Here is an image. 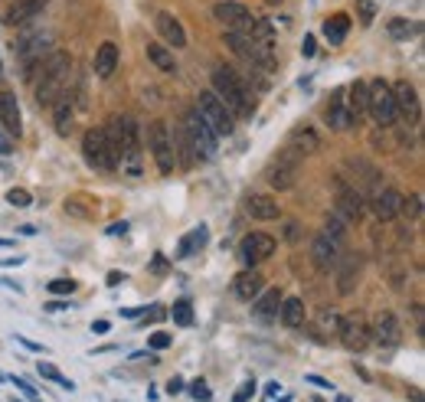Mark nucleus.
Segmentation results:
<instances>
[{"mask_svg": "<svg viewBox=\"0 0 425 402\" xmlns=\"http://www.w3.org/2000/svg\"><path fill=\"white\" fill-rule=\"evenodd\" d=\"M33 95H36V105L40 108H53L56 102L69 92V82H72V56L63 53V49H49V56L42 59L40 72L33 79Z\"/></svg>", "mask_w": 425, "mask_h": 402, "instance_id": "f257e3e1", "label": "nucleus"}, {"mask_svg": "<svg viewBox=\"0 0 425 402\" xmlns=\"http://www.w3.org/2000/svg\"><path fill=\"white\" fill-rule=\"evenodd\" d=\"M105 138L111 144V151H115L118 163L125 167L128 174H141V128L134 124L131 115H115V118L108 121L105 128Z\"/></svg>", "mask_w": 425, "mask_h": 402, "instance_id": "f03ea898", "label": "nucleus"}, {"mask_svg": "<svg viewBox=\"0 0 425 402\" xmlns=\"http://www.w3.org/2000/svg\"><path fill=\"white\" fill-rule=\"evenodd\" d=\"M212 95L223 102L226 108L233 111V118H252V95L245 92V79L235 72V69H229V65H216L212 69Z\"/></svg>", "mask_w": 425, "mask_h": 402, "instance_id": "7ed1b4c3", "label": "nucleus"}, {"mask_svg": "<svg viewBox=\"0 0 425 402\" xmlns=\"http://www.w3.org/2000/svg\"><path fill=\"white\" fill-rule=\"evenodd\" d=\"M366 115H370L380 128H393L396 124V102H393V88L386 79H370L366 82Z\"/></svg>", "mask_w": 425, "mask_h": 402, "instance_id": "20e7f679", "label": "nucleus"}, {"mask_svg": "<svg viewBox=\"0 0 425 402\" xmlns=\"http://www.w3.org/2000/svg\"><path fill=\"white\" fill-rule=\"evenodd\" d=\"M183 134H187V141L193 144V151H196V157L200 161H212L216 154H219V138L212 134V128L203 121V115L196 108H190L187 115H183Z\"/></svg>", "mask_w": 425, "mask_h": 402, "instance_id": "39448f33", "label": "nucleus"}, {"mask_svg": "<svg viewBox=\"0 0 425 402\" xmlns=\"http://www.w3.org/2000/svg\"><path fill=\"white\" fill-rule=\"evenodd\" d=\"M82 154H85V163L88 167H95L102 174H111L118 170V157L111 151V144L105 138V128H88L82 138Z\"/></svg>", "mask_w": 425, "mask_h": 402, "instance_id": "423d86ee", "label": "nucleus"}, {"mask_svg": "<svg viewBox=\"0 0 425 402\" xmlns=\"http://www.w3.org/2000/svg\"><path fill=\"white\" fill-rule=\"evenodd\" d=\"M53 49V40H49V33H33V36H23L20 46H17V59H20V72L26 76V82L36 79L40 72L42 59L49 56Z\"/></svg>", "mask_w": 425, "mask_h": 402, "instance_id": "0eeeda50", "label": "nucleus"}, {"mask_svg": "<svg viewBox=\"0 0 425 402\" xmlns=\"http://www.w3.org/2000/svg\"><path fill=\"white\" fill-rule=\"evenodd\" d=\"M196 111L203 115V121H206V124L212 128V134H216V138H229V134L235 131L233 111L226 108V105H223V102H219L216 95H212L210 88L196 95Z\"/></svg>", "mask_w": 425, "mask_h": 402, "instance_id": "6e6552de", "label": "nucleus"}, {"mask_svg": "<svg viewBox=\"0 0 425 402\" xmlns=\"http://www.w3.org/2000/svg\"><path fill=\"white\" fill-rule=\"evenodd\" d=\"M148 151L157 163V170L164 177L173 174V167H177V157H173V141H170V128L167 121H150L148 124Z\"/></svg>", "mask_w": 425, "mask_h": 402, "instance_id": "1a4fd4ad", "label": "nucleus"}, {"mask_svg": "<svg viewBox=\"0 0 425 402\" xmlns=\"http://www.w3.org/2000/svg\"><path fill=\"white\" fill-rule=\"evenodd\" d=\"M298 174H301V157H298V154H291L285 147L275 161L268 163L265 180H268V186H272V190H291V186L298 184Z\"/></svg>", "mask_w": 425, "mask_h": 402, "instance_id": "9d476101", "label": "nucleus"}, {"mask_svg": "<svg viewBox=\"0 0 425 402\" xmlns=\"http://www.w3.org/2000/svg\"><path fill=\"white\" fill-rule=\"evenodd\" d=\"M337 337L343 340V347L347 350H366L370 347V324H366V317L360 311H350V314L340 317V327H337Z\"/></svg>", "mask_w": 425, "mask_h": 402, "instance_id": "9b49d317", "label": "nucleus"}, {"mask_svg": "<svg viewBox=\"0 0 425 402\" xmlns=\"http://www.w3.org/2000/svg\"><path fill=\"white\" fill-rule=\"evenodd\" d=\"M275 236H268V232H249L239 246V262H242L245 268H255L258 262H265L275 255Z\"/></svg>", "mask_w": 425, "mask_h": 402, "instance_id": "f8f14e48", "label": "nucleus"}, {"mask_svg": "<svg viewBox=\"0 0 425 402\" xmlns=\"http://www.w3.org/2000/svg\"><path fill=\"white\" fill-rule=\"evenodd\" d=\"M212 17L223 23V26H229V33H249V26L255 23L252 10L242 7L239 0H223V3H216V7H212Z\"/></svg>", "mask_w": 425, "mask_h": 402, "instance_id": "ddd939ff", "label": "nucleus"}, {"mask_svg": "<svg viewBox=\"0 0 425 402\" xmlns=\"http://www.w3.org/2000/svg\"><path fill=\"white\" fill-rule=\"evenodd\" d=\"M334 213L347 223L363 216V193L347 180H337V186H334Z\"/></svg>", "mask_w": 425, "mask_h": 402, "instance_id": "4468645a", "label": "nucleus"}, {"mask_svg": "<svg viewBox=\"0 0 425 402\" xmlns=\"http://www.w3.org/2000/svg\"><path fill=\"white\" fill-rule=\"evenodd\" d=\"M340 236H330L327 229H324V232H318V236H314V242H311V259H314V265H318V268H324V272H327V268H334V265H337L340 262Z\"/></svg>", "mask_w": 425, "mask_h": 402, "instance_id": "2eb2a0df", "label": "nucleus"}, {"mask_svg": "<svg viewBox=\"0 0 425 402\" xmlns=\"http://www.w3.org/2000/svg\"><path fill=\"white\" fill-rule=\"evenodd\" d=\"M393 102H396V115L399 118H405L409 124H415L419 121V92H415L412 82H405V79H399V82H393Z\"/></svg>", "mask_w": 425, "mask_h": 402, "instance_id": "dca6fc26", "label": "nucleus"}, {"mask_svg": "<svg viewBox=\"0 0 425 402\" xmlns=\"http://www.w3.org/2000/svg\"><path fill=\"white\" fill-rule=\"evenodd\" d=\"M399 337H403L399 317H396L393 311H380V314H376V321H373V327H370V340H376L380 347H396V344H399Z\"/></svg>", "mask_w": 425, "mask_h": 402, "instance_id": "f3484780", "label": "nucleus"}, {"mask_svg": "<svg viewBox=\"0 0 425 402\" xmlns=\"http://www.w3.org/2000/svg\"><path fill=\"white\" fill-rule=\"evenodd\" d=\"M0 128L7 131L10 138H20L23 131V118H20V105H17V95L0 88Z\"/></svg>", "mask_w": 425, "mask_h": 402, "instance_id": "a211bd4d", "label": "nucleus"}, {"mask_svg": "<svg viewBox=\"0 0 425 402\" xmlns=\"http://www.w3.org/2000/svg\"><path fill=\"white\" fill-rule=\"evenodd\" d=\"M154 26H157L160 40H164V46H170V49H183L187 46V33H183L180 20L173 17V13L160 10L157 17H154Z\"/></svg>", "mask_w": 425, "mask_h": 402, "instance_id": "6ab92c4d", "label": "nucleus"}, {"mask_svg": "<svg viewBox=\"0 0 425 402\" xmlns=\"http://www.w3.org/2000/svg\"><path fill=\"white\" fill-rule=\"evenodd\" d=\"M399 209H403V193L393 190V186H386V190H380V193L373 196V216L380 219V223L399 219Z\"/></svg>", "mask_w": 425, "mask_h": 402, "instance_id": "aec40b11", "label": "nucleus"}, {"mask_svg": "<svg viewBox=\"0 0 425 402\" xmlns=\"http://www.w3.org/2000/svg\"><path fill=\"white\" fill-rule=\"evenodd\" d=\"M281 288H262V291L252 298V311L258 321H275L278 317V307H281Z\"/></svg>", "mask_w": 425, "mask_h": 402, "instance_id": "412c9836", "label": "nucleus"}, {"mask_svg": "<svg viewBox=\"0 0 425 402\" xmlns=\"http://www.w3.org/2000/svg\"><path fill=\"white\" fill-rule=\"evenodd\" d=\"M343 102H347L353 124H360L363 115H366V79H357V82H350L343 88Z\"/></svg>", "mask_w": 425, "mask_h": 402, "instance_id": "4be33fe9", "label": "nucleus"}, {"mask_svg": "<svg viewBox=\"0 0 425 402\" xmlns=\"http://www.w3.org/2000/svg\"><path fill=\"white\" fill-rule=\"evenodd\" d=\"M262 288H265V278L255 272V268H245V272H239L233 278V294L239 298V301H252Z\"/></svg>", "mask_w": 425, "mask_h": 402, "instance_id": "5701e85b", "label": "nucleus"}, {"mask_svg": "<svg viewBox=\"0 0 425 402\" xmlns=\"http://www.w3.org/2000/svg\"><path fill=\"white\" fill-rule=\"evenodd\" d=\"M118 69V46L115 43H102L92 56V72L95 79H111Z\"/></svg>", "mask_w": 425, "mask_h": 402, "instance_id": "b1692460", "label": "nucleus"}, {"mask_svg": "<svg viewBox=\"0 0 425 402\" xmlns=\"http://www.w3.org/2000/svg\"><path fill=\"white\" fill-rule=\"evenodd\" d=\"M318 147H320V138H318V131H311V128H295L291 138H288V151L298 154V157H311Z\"/></svg>", "mask_w": 425, "mask_h": 402, "instance_id": "393cba45", "label": "nucleus"}, {"mask_svg": "<svg viewBox=\"0 0 425 402\" xmlns=\"http://www.w3.org/2000/svg\"><path fill=\"white\" fill-rule=\"evenodd\" d=\"M42 10H46V0H17L7 13V26H26Z\"/></svg>", "mask_w": 425, "mask_h": 402, "instance_id": "a878e982", "label": "nucleus"}, {"mask_svg": "<svg viewBox=\"0 0 425 402\" xmlns=\"http://www.w3.org/2000/svg\"><path fill=\"white\" fill-rule=\"evenodd\" d=\"M245 213H249L252 219L268 223V219H278V203L268 193H252L249 200H245Z\"/></svg>", "mask_w": 425, "mask_h": 402, "instance_id": "bb28decb", "label": "nucleus"}, {"mask_svg": "<svg viewBox=\"0 0 425 402\" xmlns=\"http://www.w3.org/2000/svg\"><path fill=\"white\" fill-rule=\"evenodd\" d=\"M324 118H327L330 128H337V131L353 128V118H350V111H347V102H343V88L334 92V102H330V108L324 111Z\"/></svg>", "mask_w": 425, "mask_h": 402, "instance_id": "cd10ccee", "label": "nucleus"}, {"mask_svg": "<svg viewBox=\"0 0 425 402\" xmlns=\"http://www.w3.org/2000/svg\"><path fill=\"white\" fill-rule=\"evenodd\" d=\"M278 317H281V324L298 330V327H304L308 321V311H304V301L301 298H281V307H278Z\"/></svg>", "mask_w": 425, "mask_h": 402, "instance_id": "c85d7f7f", "label": "nucleus"}, {"mask_svg": "<svg viewBox=\"0 0 425 402\" xmlns=\"http://www.w3.org/2000/svg\"><path fill=\"white\" fill-rule=\"evenodd\" d=\"M53 121H56V131H59L63 138H69L72 121H75V102H72V95H69V92H65V95L53 105Z\"/></svg>", "mask_w": 425, "mask_h": 402, "instance_id": "c756f323", "label": "nucleus"}, {"mask_svg": "<svg viewBox=\"0 0 425 402\" xmlns=\"http://www.w3.org/2000/svg\"><path fill=\"white\" fill-rule=\"evenodd\" d=\"M337 268V291L340 294H350L353 291V284H357V278H360V259H343L334 265Z\"/></svg>", "mask_w": 425, "mask_h": 402, "instance_id": "7c9ffc66", "label": "nucleus"}, {"mask_svg": "<svg viewBox=\"0 0 425 402\" xmlns=\"http://www.w3.org/2000/svg\"><path fill=\"white\" fill-rule=\"evenodd\" d=\"M170 141H173V157H180V167H193V163L200 161V157H196V151H193V144L187 141L183 128H173Z\"/></svg>", "mask_w": 425, "mask_h": 402, "instance_id": "2f4dec72", "label": "nucleus"}, {"mask_svg": "<svg viewBox=\"0 0 425 402\" xmlns=\"http://www.w3.org/2000/svg\"><path fill=\"white\" fill-rule=\"evenodd\" d=\"M148 59L154 65H157L160 72H177V59H173V53H170V46H164V43H148Z\"/></svg>", "mask_w": 425, "mask_h": 402, "instance_id": "473e14b6", "label": "nucleus"}, {"mask_svg": "<svg viewBox=\"0 0 425 402\" xmlns=\"http://www.w3.org/2000/svg\"><path fill=\"white\" fill-rule=\"evenodd\" d=\"M347 30H350V17H347V13H334V17L324 20V36H327V43H334V46L343 43Z\"/></svg>", "mask_w": 425, "mask_h": 402, "instance_id": "72a5a7b5", "label": "nucleus"}, {"mask_svg": "<svg viewBox=\"0 0 425 402\" xmlns=\"http://www.w3.org/2000/svg\"><path fill=\"white\" fill-rule=\"evenodd\" d=\"M386 33H389L393 40H415V36L422 33V23L405 20V17H396V20H389V26H386Z\"/></svg>", "mask_w": 425, "mask_h": 402, "instance_id": "f704fd0d", "label": "nucleus"}, {"mask_svg": "<svg viewBox=\"0 0 425 402\" xmlns=\"http://www.w3.org/2000/svg\"><path fill=\"white\" fill-rule=\"evenodd\" d=\"M206 246V226H200V229H193L190 236L180 242V255H193L196 249H203Z\"/></svg>", "mask_w": 425, "mask_h": 402, "instance_id": "c9c22d12", "label": "nucleus"}, {"mask_svg": "<svg viewBox=\"0 0 425 402\" xmlns=\"http://www.w3.org/2000/svg\"><path fill=\"white\" fill-rule=\"evenodd\" d=\"M170 317H173L180 327H190L193 324V305L187 301V298H180V301L173 305V311H170Z\"/></svg>", "mask_w": 425, "mask_h": 402, "instance_id": "e433bc0d", "label": "nucleus"}, {"mask_svg": "<svg viewBox=\"0 0 425 402\" xmlns=\"http://www.w3.org/2000/svg\"><path fill=\"white\" fill-rule=\"evenodd\" d=\"M36 370H40V376H46V380L59 383V386H63V389H69V392L75 389V383H72V380H65V376H63V373H59V370H56L53 363H40V367H36Z\"/></svg>", "mask_w": 425, "mask_h": 402, "instance_id": "4c0bfd02", "label": "nucleus"}, {"mask_svg": "<svg viewBox=\"0 0 425 402\" xmlns=\"http://www.w3.org/2000/svg\"><path fill=\"white\" fill-rule=\"evenodd\" d=\"M399 216H405V219H419V216H422V196L412 193L409 200L403 196V209H399Z\"/></svg>", "mask_w": 425, "mask_h": 402, "instance_id": "58836bf2", "label": "nucleus"}, {"mask_svg": "<svg viewBox=\"0 0 425 402\" xmlns=\"http://www.w3.org/2000/svg\"><path fill=\"white\" fill-rule=\"evenodd\" d=\"M46 291L56 294V298H69V294L75 291V282H72V278H56V282L46 284Z\"/></svg>", "mask_w": 425, "mask_h": 402, "instance_id": "ea45409f", "label": "nucleus"}, {"mask_svg": "<svg viewBox=\"0 0 425 402\" xmlns=\"http://www.w3.org/2000/svg\"><path fill=\"white\" fill-rule=\"evenodd\" d=\"M337 327H340L337 311H324V314H320V330H324V334H337Z\"/></svg>", "mask_w": 425, "mask_h": 402, "instance_id": "a19ab883", "label": "nucleus"}, {"mask_svg": "<svg viewBox=\"0 0 425 402\" xmlns=\"http://www.w3.org/2000/svg\"><path fill=\"white\" fill-rule=\"evenodd\" d=\"M357 10H360V23H363V26H370L373 17H376V3H373V0H357Z\"/></svg>", "mask_w": 425, "mask_h": 402, "instance_id": "79ce46f5", "label": "nucleus"}, {"mask_svg": "<svg viewBox=\"0 0 425 402\" xmlns=\"http://www.w3.org/2000/svg\"><path fill=\"white\" fill-rule=\"evenodd\" d=\"M7 203H10V207H30L33 203V196L26 193V190H7Z\"/></svg>", "mask_w": 425, "mask_h": 402, "instance_id": "37998d69", "label": "nucleus"}, {"mask_svg": "<svg viewBox=\"0 0 425 402\" xmlns=\"http://www.w3.org/2000/svg\"><path fill=\"white\" fill-rule=\"evenodd\" d=\"M187 389H190V396H193V399H200V402H210V396H212V392H210V386H206V383H203V380H193L190 386H187Z\"/></svg>", "mask_w": 425, "mask_h": 402, "instance_id": "c03bdc74", "label": "nucleus"}, {"mask_svg": "<svg viewBox=\"0 0 425 402\" xmlns=\"http://www.w3.org/2000/svg\"><path fill=\"white\" fill-rule=\"evenodd\" d=\"M255 389H258V386H255V380H245L242 386H239V389H235V396H233V402H249L255 396Z\"/></svg>", "mask_w": 425, "mask_h": 402, "instance_id": "a18cd8bd", "label": "nucleus"}, {"mask_svg": "<svg viewBox=\"0 0 425 402\" xmlns=\"http://www.w3.org/2000/svg\"><path fill=\"white\" fill-rule=\"evenodd\" d=\"M386 275H389V284H393V288H403V284H405L403 268H399L396 262H389V265H386Z\"/></svg>", "mask_w": 425, "mask_h": 402, "instance_id": "49530a36", "label": "nucleus"}, {"mask_svg": "<svg viewBox=\"0 0 425 402\" xmlns=\"http://www.w3.org/2000/svg\"><path fill=\"white\" fill-rule=\"evenodd\" d=\"M13 383H17V389H20V392H23V396H26V399H30V402H40V396H36V389H33V386H30V383H26V380H20V376H13Z\"/></svg>", "mask_w": 425, "mask_h": 402, "instance_id": "de8ad7c7", "label": "nucleus"}, {"mask_svg": "<svg viewBox=\"0 0 425 402\" xmlns=\"http://www.w3.org/2000/svg\"><path fill=\"white\" fill-rule=\"evenodd\" d=\"M150 347L154 350H167L170 347V334H164V330H157V334H150V340H148Z\"/></svg>", "mask_w": 425, "mask_h": 402, "instance_id": "09e8293b", "label": "nucleus"}, {"mask_svg": "<svg viewBox=\"0 0 425 402\" xmlns=\"http://www.w3.org/2000/svg\"><path fill=\"white\" fill-rule=\"evenodd\" d=\"M301 53L308 56V59H314V56H318V43H314V36H304V43H301Z\"/></svg>", "mask_w": 425, "mask_h": 402, "instance_id": "8fccbe9b", "label": "nucleus"}, {"mask_svg": "<svg viewBox=\"0 0 425 402\" xmlns=\"http://www.w3.org/2000/svg\"><path fill=\"white\" fill-rule=\"evenodd\" d=\"M10 151H13V138L0 128V157H3V154H10Z\"/></svg>", "mask_w": 425, "mask_h": 402, "instance_id": "3c124183", "label": "nucleus"}, {"mask_svg": "<svg viewBox=\"0 0 425 402\" xmlns=\"http://www.w3.org/2000/svg\"><path fill=\"white\" fill-rule=\"evenodd\" d=\"M285 239H288V242H298V239H301V229H298L295 223H291V226L285 229Z\"/></svg>", "mask_w": 425, "mask_h": 402, "instance_id": "603ef678", "label": "nucleus"}, {"mask_svg": "<svg viewBox=\"0 0 425 402\" xmlns=\"http://www.w3.org/2000/svg\"><path fill=\"white\" fill-rule=\"evenodd\" d=\"M180 389H183V380H180V376H173V380L167 383V392H170V396H177Z\"/></svg>", "mask_w": 425, "mask_h": 402, "instance_id": "864d4df0", "label": "nucleus"}, {"mask_svg": "<svg viewBox=\"0 0 425 402\" xmlns=\"http://www.w3.org/2000/svg\"><path fill=\"white\" fill-rule=\"evenodd\" d=\"M108 321H92V334H108Z\"/></svg>", "mask_w": 425, "mask_h": 402, "instance_id": "5fc2aeb1", "label": "nucleus"}, {"mask_svg": "<svg viewBox=\"0 0 425 402\" xmlns=\"http://www.w3.org/2000/svg\"><path fill=\"white\" fill-rule=\"evenodd\" d=\"M308 383H311V386H320V389H330V392H334V386H330L327 380H320V376H308Z\"/></svg>", "mask_w": 425, "mask_h": 402, "instance_id": "6e6d98bb", "label": "nucleus"}, {"mask_svg": "<svg viewBox=\"0 0 425 402\" xmlns=\"http://www.w3.org/2000/svg\"><path fill=\"white\" fill-rule=\"evenodd\" d=\"M17 344H23V347H26V350H36V353H40V344H36V340H30V337H17Z\"/></svg>", "mask_w": 425, "mask_h": 402, "instance_id": "4d7b16f0", "label": "nucleus"}, {"mask_svg": "<svg viewBox=\"0 0 425 402\" xmlns=\"http://www.w3.org/2000/svg\"><path fill=\"white\" fill-rule=\"evenodd\" d=\"M154 272H167V262H164V255H154Z\"/></svg>", "mask_w": 425, "mask_h": 402, "instance_id": "13d9d810", "label": "nucleus"}, {"mask_svg": "<svg viewBox=\"0 0 425 402\" xmlns=\"http://www.w3.org/2000/svg\"><path fill=\"white\" fill-rule=\"evenodd\" d=\"M125 232H128V226H125V223H118V226H111V229H108V236H125Z\"/></svg>", "mask_w": 425, "mask_h": 402, "instance_id": "bf43d9fd", "label": "nucleus"}, {"mask_svg": "<svg viewBox=\"0 0 425 402\" xmlns=\"http://www.w3.org/2000/svg\"><path fill=\"white\" fill-rule=\"evenodd\" d=\"M412 317H415V324L422 327V305H419V301L412 305Z\"/></svg>", "mask_w": 425, "mask_h": 402, "instance_id": "052dcab7", "label": "nucleus"}, {"mask_svg": "<svg viewBox=\"0 0 425 402\" xmlns=\"http://www.w3.org/2000/svg\"><path fill=\"white\" fill-rule=\"evenodd\" d=\"M278 392H281V386H278V383H268V386H265V396H272V399H275Z\"/></svg>", "mask_w": 425, "mask_h": 402, "instance_id": "680f3d73", "label": "nucleus"}, {"mask_svg": "<svg viewBox=\"0 0 425 402\" xmlns=\"http://www.w3.org/2000/svg\"><path fill=\"white\" fill-rule=\"evenodd\" d=\"M118 282H125V275H118V272L108 275V284H118Z\"/></svg>", "mask_w": 425, "mask_h": 402, "instance_id": "e2e57ef3", "label": "nucleus"}, {"mask_svg": "<svg viewBox=\"0 0 425 402\" xmlns=\"http://www.w3.org/2000/svg\"><path fill=\"white\" fill-rule=\"evenodd\" d=\"M7 246H13V239H0V249H7Z\"/></svg>", "mask_w": 425, "mask_h": 402, "instance_id": "0e129e2a", "label": "nucleus"}, {"mask_svg": "<svg viewBox=\"0 0 425 402\" xmlns=\"http://www.w3.org/2000/svg\"><path fill=\"white\" fill-rule=\"evenodd\" d=\"M337 402H353V399H350V396H337Z\"/></svg>", "mask_w": 425, "mask_h": 402, "instance_id": "69168bd1", "label": "nucleus"}, {"mask_svg": "<svg viewBox=\"0 0 425 402\" xmlns=\"http://www.w3.org/2000/svg\"><path fill=\"white\" fill-rule=\"evenodd\" d=\"M265 3H278V0H265Z\"/></svg>", "mask_w": 425, "mask_h": 402, "instance_id": "338daca9", "label": "nucleus"}]
</instances>
